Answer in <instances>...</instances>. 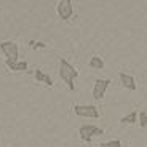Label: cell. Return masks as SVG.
Wrapping results in <instances>:
<instances>
[{
  "instance_id": "6da1fadb",
  "label": "cell",
  "mask_w": 147,
  "mask_h": 147,
  "mask_svg": "<svg viewBox=\"0 0 147 147\" xmlns=\"http://www.w3.org/2000/svg\"><path fill=\"white\" fill-rule=\"evenodd\" d=\"M59 77L63 78V82H66V85L69 86L70 91L75 90V78L78 77L77 69L72 66V64L67 61V59H59Z\"/></svg>"
},
{
  "instance_id": "7a4b0ae2",
  "label": "cell",
  "mask_w": 147,
  "mask_h": 147,
  "mask_svg": "<svg viewBox=\"0 0 147 147\" xmlns=\"http://www.w3.org/2000/svg\"><path fill=\"white\" fill-rule=\"evenodd\" d=\"M74 112L78 117L83 118H98L99 117V110L93 104H75L74 106Z\"/></svg>"
},
{
  "instance_id": "3957f363",
  "label": "cell",
  "mask_w": 147,
  "mask_h": 147,
  "mask_svg": "<svg viewBox=\"0 0 147 147\" xmlns=\"http://www.w3.org/2000/svg\"><path fill=\"white\" fill-rule=\"evenodd\" d=\"M0 50L5 53L7 56V61H11V63H16L18 61V56H19V48L15 42L7 40V42H2L0 43Z\"/></svg>"
},
{
  "instance_id": "277c9868",
  "label": "cell",
  "mask_w": 147,
  "mask_h": 147,
  "mask_svg": "<svg viewBox=\"0 0 147 147\" xmlns=\"http://www.w3.org/2000/svg\"><path fill=\"white\" fill-rule=\"evenodd\" d=\"M78 134H80V138L83 141L90 142L94 136H102L104 129L98 128L96 125H83V126H80V129H78Z\"/></svg>"
},
{
  "instance_id": "5b68a950",
  "label": "cell",
  "mask_w": 147,
  "mask_h": 147,
  "mask_svg": "<svg viewBox=\"0 0 147 147\" xmlns=\"http://www.w3.org/2000/svg\"><path fill=\"white\" fill-rule=\"evenodd\" d=\"M56 10H58V15L63 21H69L74 15V5L70 0H61V2H58Z\"/></svg>"
},
{
  "instance_id": "8992f818",
  "label": "cell",
  "mask_w": 147,
  "mask_h": 147,
  "mask_svg": "<svg viewBox=\"0 0 147 147\" xmlns=\"http://www.w3.org/2000/svg\"><path fill=\"white\" fill-rule=\"evenodd\" d=\"M110 85V80L109 78H98V80L94 82V85H93V98L94 99H102L104 94H106L107 88H109Z\"/></svg>"
},
{
  "instance_id": "52a82bcc",
  "label": "cell",
  "mask_w": 147,
  "mask_h": 147,
  "mask_svg": "<svg viewBox=\"0 0 147 147\" xmlns=\"http://www.w3.org/2000/svg\"><path fill=\"white\" fill-rule=\"evenodd\" d=\"M120 82L126 90H136V80L125 72H120Z\"/></svg>"
},
{
  "instance_id": "ba28073f",
  "label": "cell",
  "mask_w": 147,
  "mask_h": 147,
  "mask_svg": "<svg viewBox=\"0 0 147 147\" xmlns=\"http://www.w3.org/2000/svg\"><path fill=\"white\" fill-rule=\"evenodd\" d=\"M34 77H35V80H37V82H43V83H47V85H48V86H51V85H53L51 77H50L48 74H45L43 70H40V69L34 70Z\"/></svg>"
},
{
  "instance_id": "9c48e42d",
  "label": "cell",
  "mask_w": 147,
  "mask_h": 147,
  "mask_svg": "<svg viewBox=\"0 0 147 147\" xmlns=\"http://www.w3.org/2000/svg\"><path fill=\"white\" fill-rule=\"evenodd\" d=\"M7 67H10L13 72H22V70L27 69V63L26 61H16V63H11V61H5Z\"/></svg>"
},
{
  "instance_id": "30bf717a",
  "label": "cell",
  "mask_w": 147,
  "mask_h": 147,
  "mask_svg": "<svg viewBox=\"0 0 147 147\" xmlns=\"http://www.w3.org/2000/svg\"><path fill=\"white\" fill-rule=\"evenodd\" d=\"M88 66L91 67V69H104V59L99 58V56H93L91 59L88 61Z\"/></svg>"
},
{
  "instance_id": "8fae6325",
  "label": "cell",
  "mask_w": 147,
  "mask_h": 147,
  "mask_svg": "<svg viewBox=\"0 0 147 147\" xmlns=\"http://www.w3.org/2000/svg\"><path fill=\"white\" fill-rule=\"evenodd\" d=\"M136 121H138V112H136V110H133L131 114L125 115V117L121 118L120 123H125V125H126V123H136Z\"/></svg>"
},
{
  "instance_id": "7c38bea8",
  "label": "cell",
  "mask_w": 147,
  "mask_h": 147,
  "mask_svg": "<svg viewBox=\"0 0 147 147\" xmlns=\"http://www.w3.org/2000/svg\"><path fill=\"white\" fill-rule=\"evenodd\" d=\"M101 147H121V142L118 139H110L106 142H101Z\"/></svg>"
},
{
  "instance_id": "4fadbf2b",
  "label": "cell",
  "mask_w": 147,
  "mask_h": 147,
  "mask_svg": "<svg viewBox=\"0 0 147 147\" xmlns=\"http://www.w3.org/2000/svg\"><path fill=\"white\" fill-rule=\"evenodd\" d=\"M139 125H141V128H146L147 126V112L146 110H141L139 112Z\"/></svg>"
},
{
  "instance_id": "5bb4252c",
  "label": "cell",
  "mask_w": 147,
  "mask_h": 147,
  "mask_svg": "<svg viewBox=\"0 0 147 147\" xmlns=\"http://www.w3.org/2000/svg\"><path fill=\"white\" fill-rule=\"evenodd\" d=\"M47 45L43 43V42H37V43H34V47L32 48H35V50H42V48H45Z\"/></svg>"
}]
</instances>
